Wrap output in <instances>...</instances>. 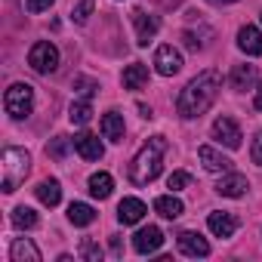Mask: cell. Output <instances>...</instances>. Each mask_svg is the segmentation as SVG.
Returning <instances> with one entry per match:
<instances>
[{
  "instance_id": "6da1fadb",
  "label": "cell",
  "mask_w": 262,
  "mask_h": 262,
  "mask_svg": "<svg viewBox=\"0 0 262 262\" xmlns=\"http://www.w3.org/2000/svg\"><path fill=\"white\" fill-rule=\"evenodd\" d=\"M219 90H222V77H219V71H213V68L201 71V74H198L194 80H188L185 90L179 93V99H176L179 114H182L185 120L207 114V111L213 108V102L219 99Z\"/></svg>"
},
{
  "instance_id": "7a4b0ae2",
  "label": "cell",
  "mask_w": 262,
  "mask_h": 262,
  "mask_svg": "<svg viewBox=\"0 0 262 262\" xmlns=\"http://www.w3.org/2000/svg\"><path fill=\"white\" fill-rule=\"evenodd\" d=\"M164 151H167V139L164 136H151L139 155L133 158V164H129V182L133 185H148L161 176L164 170Z\"/></svg>"
},
{
  "instance_id": "3957f363",
  "label": "cell",
  "mask_w": 262,
  "mask_h": 262,
  "mask_svg": "<svg viewBox=\"0 0 262 262\" xmlns=\"http://www.w3.org/2000/svg\"><path fill=\"white\" fill-rule=\"evenodd\" d=\"M28 170H31L28 151H25V148H7V151H4V182H0V188H4L7 194H13V191L25 182Z\"/></svg>"
},
{
  "instance_id": "277c9868",
  "label": "cell",
  "mask_w": 262,
  "mask_h": 262,
  "mask_svg": "<svg viewBox=\"0 0 262 262\" xmlns=\"http://www.w3.org/2000/svg\"><path fill=\"white\" fill-rule=\"evenodd\" d=\"M4 108L13 120H25L34 111V86L31 83H13L4 96Z\"/></svg>"
},
{
  "instance_id": "5b68a950",
  "label": "cell",
  "mask_w": 262,
  "mask_h": 262,
  "mask_svg": "<svg viewBox=\"0 0 262 262\" xmlns=\"http://www.w3.org/2000/svg\"><path fill=\"white\" fill-rule=\"evenodd\" d=\"M28 65H31L37 74H53V71L59 68V50H56V43L37 40V43L31 47V53H28Z\"/></svg>"
},
{
  "instance_id": "8992f818",
  "label": "cell",
  "mask_w": 262,
  "mask_h": 262,
  "mask_svg": "<svg viewBox=\"0 0 262 262\" xmlns=\"http://www.w3.org/2000/svg\"><path fill=\"white\" fill-rule=\"evenodd\" d=\"M213 139H216L219 145H225V148L234 151V148H241V139H244V136H241V126H237L231 117L222 114V117L213 120Z\"/></svg>"
},
{
  "instance_id": "52a82bcc",
  "label": "cell",
  "mask_w": 262,
  "mask_h": 262,
  "mask_svg": "<svg viewBox=\"0 0 262 262\" xmlns=\"http://www.w3.org/2000/svg\"><path fill=\"white\" fill-rule=\"evenodd\" d=\"M155 68H158V74H164V77L179 74V71H182V53L173 50L170 43L158 47V53H155Z\"/></svg>"
},
{
  "instance_id": "ba28073f",
  "label": "cell",
  "mask_w": 262,
  "mask_h": 262,
  "mask_svg": "<svg viewBox=\"0 0 262 262\" xmlns=\"http://www.w3.org/2000/svg\"><path fill=\"white\" fill-rule=\"evenodd\" d=\"M161 244H164V231H161L158 225L139 228V231H136V237H133V250H136L139 256H151V253H158V250H161Z\"/></svg>"
},
{
  "instance_id": "9c48e42d",
  "label": "cell",
  "mask_w": 262,
  "mask_h": 262,
  "mask_svg": "<svg viewBox=\"0 0 262 262\" xmlns=\"http://www.w3.org/2000/svg\"><path fill=\"white\" fill-rule=\"evenodd\" d=\"M133 25H136V43H139V47H148V43L155 40L158 28H161L158 16H145L142 10H139V13H133Z\"/></svg>"
},
{
  "instance_id": "30bf717a",
  "label": "cell",
  "mask_w": 262,
  "mask_h": 262,
  "mask_svg": "<svg viewBox=\"0 0 262 262\" xmlns=\"http://www.w3.org/2000/svg\"><path fill=\"white\" fill-rule=\"evenodd\" d=\"M71 145H74V151H77L83 161H99V158L105 155V145H102L99 136H93V133H80V136H74Z\"/></svg>"
},
{
  "instance_id": "8fae6325",
  "label": "cell",
  "mask_w": 262,
  "mask_h": 262,
  "mask_svg": "<svg viewBox=\"0 0 262 262\" xmlns=\"http://www.w3.org/2000/svg\"><path fill=\"white\" fill-rule=\"evenodd\" d=\"M179 253L191 256V259H204V256H210V244L198 231H185V234H179Z\"/></svg>"
},
{
  "instance_id": "7c38bea8",
  "label": "cell",
  "mask_w": 262,
  "mask_h": 262,
  "mask_svg": "<svg viewBox=\"0 0 262 262\" xmlns=\"http://www.w3.org/2000/svg\"><path fill=\"white\" fill-rule=\"evenodd\" d=\"M247 188H250V182H247V176H241V173H222V179H219V185H216V191L222 194V198H244L247 194Z\"/></svg>"
},
{
  "instance_id": "4fadbf2b",
  "label": "cell",
  "mask_w": 262,
  "mask_h": 262,
  "mask_svg": "<svg viewBox=\"0 0 262 262\" xmlns=\"http://www.w3.org/2000/svg\"><path fill=\"white\" fill-rule=\"evenodd\" d=\"M207 228H210L216 237H231V234L237 231V216H234V213H222V210H216V213L207 216Z\"/></svg>"
},
{
  "instance_id": "5bb4252c",
  "label": "cell",
  "mask_w": 262,
  "mask_h": 262,
  "mask_svg": "<svg viewBox=\"0 0 262 262\" xmlns=\"http://www.w3.org/2000/svg\"><path fill=\"white\" fill-rule=\"evenodd\" d=\"M145 213H148V207H145L139 198H123V201L117 204V219H120L123 225H136V222H142Z\"/></svg>"
},
{
  "instance_id": "9a60e30c",
  "label": "cell",
  "mask_w": 262,
  "mask_h": 262,
  "mask_svg": "<svg viewBox=\"0 0 262 262\" xmlns=\"http://www.w3.org/2000/svg\"><path fill=\"white\" fill-rule=\"evenodd\" d=\"M198 158H201V164H204L207 173H228V170H231V161H228L222 151H216L213 145H201Z\"/></svg>"
},
{
  "instance_id": "2e32d148",
  "label": "cell",
  "mask_w": 262,
  "mask_h": 262,
  "mask_svg": "<svg viewBox=\"0 0 262 262\" xmlns=\"http://www.w3.org/2000/svg\"><path fill=\"white\" fill-rule=\"evenodd\" d=\"M237 47L247 53V56H262V31L256 25H244L237 31Z\"/></svg>"
},
{
  "instance_id": "e0dca14e",
  "label": "cell",
  "mask_w": 262,
  "mask_h": 262,
  "mask_svg": "<svg viewBox=\"0 0 262 262\" xmlns=\"http://www.w3.org/2000/svg\"><path fill=\"white\" fill-rule=\"evenodd\" d=\"M155 213L164 216V219H179V216L185 213V204L176 198V191H170V194L155 198Z\"/></svg>"
},
{
  "instance_id": "ac0fdd59",
  "label": "cell",
  "mask_w": 262,
  "mask_h": 262,
  "mask_svg": "<svg viewBox=\"0 0 262 262\" xmlns=\"http://www.w3.org/2000/svg\"><path fill=\"white\" fill-rule=\"evenodd\" d=\"M10 259L13 262H40V250L28 237H16L10 247Z\"/></svg>"
},
{
  "instance_id": "d6986e66",
  "label": "cell",
  "mask_w": 262,
  "mask_h": 262,
  "mask_svg": "<svg viewBox=\"0 0 262 262\" xmlns=\"http://www.w3.org/2000/svg\"><path fill=\"white\" fill-rule=\"evenodd\" d=\"M102 136L111 142H123V114L120 111H108L102 117Z\"/></svg>"
},
{
  "instance_id": "ffe728a7",
  "label": "cell",
  "mask_w": 262,
  "mask_h": 262,
  "mask_svg": "<svg viewBox=\"0 0 262 262\" xmlns=\"http://www.w3.org/2000/svg\"><path fill=\"white\" fill-rule=\"evenodd\" d=\"M145 83H148V65H142V62L126 65V71H123V86L126 90H142Z\"/></svg>"
},
{
  "instance_id": "44dd1931",
  "label": "cell",
  "mask_w": 262,
  "mask_h": 262,
  "mask_svg": "<svg viewBox=\"0 0 262 262\" xmlns=\"http://www.w3.org/2000/svg\"><path fill=\"white\" fill-rule=\"evenodd\" d=\"M37 201H40L43 207H56V204L62 201V185H59V179H43V182L37 185Z\"/></svg>"
},
{
  "instance_id": "7402d4cb",
  "label": "cell",
  "mask_w": 262,
  "mask_h": 262,
  "mask_svg": "<svg viewBox=\"0 0 262 262\" xmlns=\"http://www.w3.org/2000/svg\"><path fill=\"white\" fill-rule=\"evenodd\" d=\"M68 219H71V225H77V228H86V225H93L96 222V210L90 207V204H71L68 207Z\"/></svg>"
},
{
  "instance_id": "603a6c76",
  "label": "cell",
  "mask_w": 262,
  "mask_h": 262,
  "mask_svg": "<svg viewBox=\"0 0 262 262\" xmlns=\"http://www.w3.org/2000/svg\"><path fill=\"white\" fill-rule=\"evenodd\" d=\"M256 65H234V71H231V86L234 90H250L253 83H256Z\"/></svg>"
},
{
  "instance_id": "cb8c5ba5",
  "label": "cell",
  "mask_w": 262,
  "mask_h": 262,
  "mask_svg": "<svg viewBox=\"0 0 262 262\" xmlns=\"http://www.w3.org/2000/svg\"><path fill=\"white\" fill-rule=\"evenodd\" d=\"M111 191H114V179H111V173H93V176H90V194H93V198L105 201Z\"/></svg>"
},
{
  "instance_id": "d4e9b609",
  "label": "cell",
  "mask_w": 262,
  "mask_h": 262,
  "mask_svg": "<svg viewBox=\"0 0 262 262\" xmlns=\"http://www.w3.org/2000/svg\"><path fill=\"white\" fill-rule=\"evenodd\" d=\"M68 117H71V123H77V126L90 123V117H93V105H90V99H80V102H74Z\"/></svg>"
},
{
  "instance_id": "484cf974",
  "label": "cell",
  "mask_w": 262,
  "mask_h": 262,
  "mask_svg": "<svg viewBox=\"0 0 262 262\" xmlns=\"http://www.w3.org/2000/svg\"><path fill=\"white\" fill-rule=\"evenodd\" d=\"M13 225L16 228H34L37 225V213L31 207H16L13 210Z\"/></svg>"
},
{
  "instance_id": "4316f807",
  "label": "cell",
  "mask_w": 262,
  "mask_h": 262,
  "mask_svg": "<svg viewBox=\"0 0 262 262\" xmlns=\"http://www.w3.org/2000/svg\"><path fill=\"white\" fill-rule=\"evenodd\" d=\"M191 185V173H185V170H176V173H170V179H167V188L170 191H182V188H188Z\"/></svg>"
},
{
  "instance_id": "83f0119b",
  "label": "cell",
  "mask_w": 262,
  "mask_h": 262,
  "mask_svg": "<svg viewBox=\"0 0 262 262\" xmlns=\"http://www.w3.org/2000/svg\"><path fill=\"white\" fill-rule=\"evenodd\" d=\"M90 13H93V0H80V4L71 10V19H74L77 25H83V22L90 19Z\"/></svg>"
},
{
  "instance_id": "f1b7e54d",
  "label": "cell",
  "mask_w": 262,
  "mask_h": 262,
  "mask_svg": "<svg viewBox=\"0 0 262 262\" xmlns=\"http://www.w3.org/2000/svg\"><path fill=\"white\" fill-rule=\"evenodd\" d=\"M80 256H83V259H90V262H99V259H102V250L86 237V241L80 244Z\"/></svg>"
},
{
  "instance_id": "f546056e",
  "label": "cell",
  "mask_w": 262,
  "mask_h": 262,
  "mask_svg": "<svg viewBox=\"0 0 262 262\" xmlns=\"http://www.w3.org/2000/svg\"><path fill=\"white\" fill-rule=\"evenodd\" d=\"M56 0H28V13H47Z\"/></svg>"
},
{
  "instance_id": "4dcf8cb0",
  "label": "cell",
  "mask_w": 262,
  "mask_h": 262,
  "mask_svg": "<svg viewBox=\"0 0 262 262\" xmlns=\"http://www.w3.org/2000/svg\"><path fill=\"white\" fill-rule=\"evenodd\" d=\"M250 158H253V164H259L262 167V133L253 139V148H250Z\"/></svg>"
},
{
  "instance_id": "1f68e13d",
  "label": "cell",
  "mask_w": 262,
  "mask_h": 262,
  "mask_svg": "<svg viewBox=\"0 0 262 262\" xmlns=\"http://www.w3.org/2000/svg\"><path fill=\"white\" fill-rule=\"evenodd\" d=\"M74 86L80 90V96H83V99H90V96H93V90H96V83H93V80H86V77H80Z\"/></svg>"
},
{
  "instance_id": "d6a6232c",
  "label": "cell",
  "mask_w": 262,
  "mask_h": 262,
  "mask_svg": "<svg viewBox=\"0 0 262 262\" xmlns=\"http://www.w3.org/2000/svg\"><path fill=\"white\" fill-rule=\"evenodd\" d=\"M65 148H68V139H65V136H59V139L50 145V155H53V158H62V155H65Z\"/></svg>"
},
{
  "instance_id": "836d02e7",
  "label": "cell",
  "mask_w": 262,
  "mask_h": 262,
  "mask_svg": "<svg viewBox=\"0 0 262 262\" xmlns=\"http://www.w3.org/2000/svg\"><path fill=\"white\" fill-rule=\"evenodd\" d=\"M253 105H256V111H262V83H259V90H256V99H253Z\"/></svg>"
},
{
  "instance_id": "e575fe53",
  "label": "cell",
  "mask_w": 262,
  "mask_h": 262,
  "mask_svg": "<svg viewBox=\"0 0 262 262\" xmlns=\"http://www.w3.org/2000/svg\"><path fill=\"white\" fill-rule=\"evenodd\" d=\"M213 4H237V0H213Z\"/></svg>"
},
{
  "instance_id": "d590c367",
  "label": "cell",
  "mask_w": 262,
  "mask_h": 262,
  "mask_svg": "<svg viewBox=\"0 0 262 262\" xmlns=\"http://www.w3.org/2000/svg\"><path fill=\"white\" fill-rule=\"evenodd\" d=\"M259 22H262V16H259Z\"/></svg>"
}]
</instances>
